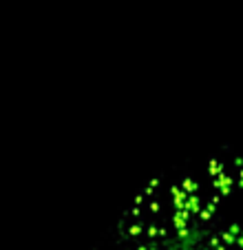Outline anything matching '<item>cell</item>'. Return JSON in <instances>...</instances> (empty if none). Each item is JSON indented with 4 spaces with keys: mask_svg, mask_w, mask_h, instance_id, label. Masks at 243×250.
I'll return each instance as SVG.
<instances>
[{
    "mask_svg": "<svg viewBox=\"0 0 243 250\" xmlns=\"http://www.w3.org/2000/svg\"><path fill=\"white\" fill-rule=\"evenodd\" d=\"M243 193V148L221 146L150 177L122 210L115 241L148 250H182L221 224Z\"/></svg>",
    "mask_w": 243,
    "mask_h": 250,
    "instance_id": "6da1fadb",
    "label": "cell"
},
{
    "mask_svg": "<svg viewBox=\"0 0 243 250\" xmlns=\"http://www.w3.org/2000/svg\"><path fill=\"white\" fill-rule=\"evenodd\" d=\"M182 250H243V222H221Z\"/></svg>",
    "mask_w": 243,
    "mask_h": 250,
    "instance_id": "7a4b0ae2",
    "label": "cell"
},
{
    "mask_svg": "<svg viewBox=\"0 0 243 250\" xmlns=\"http://www.w3.org/2000/svg\"><path fill=\"white\" fill-rule=\"evenodd\" d=\"M106 250H148V248H142V246H128V244H120V241H115V244Z\"/></svg>",
    "mask_w": 243,
    "mask_h": 250,
    "instance_id": "3957f363",
    "label": "cell"
}]
</instances>
